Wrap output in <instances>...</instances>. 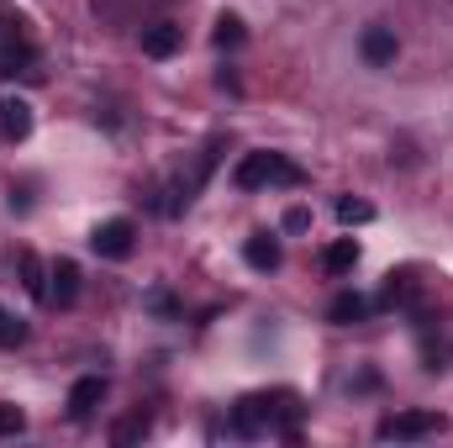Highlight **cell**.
Segmentation results:
<instances>
[{
    "mask_svg": "<svg viewBox=\"0 0 453 448\" xmlns=\"http://www.w3.org/2000/svg\"><path fill=\"white\" fill-rule=\"evenodd\" d=\"M296 412L301 406H280V396H242L237 406H232V433L237 438H264V433H274V422L285 417V433L296 438Z\"/></svg>",
    "mask_w": 453,
    "mask_h": 448,
    "instance_id": "obj_1",
    "label": "cell"
},
{
    "mask_svg": "<svg viewBox=\"0 0 453 448\" xmlns=\"http://www.w3.org/2000/svg\"><path fill=\"white\" fill-rule=\"evenodd\" d=\"M306 174L285 158V153H242V164H237V174H232V185L237 190H264V185H301Z\"/></svg>",
    "mask_w": 453,
    "mask_h": 448,
    "instance_id": "obj_2",
    "label": "cell"
},
{
    "mask_svg": "<svg viewBox=\"0 0 453 448\" xmlns=\"http://www.w3.org/2000/svg\"><path fill=\"white\" fill-rule=\"evenodd\" d=\"M374 433H380L385 444H390V438H406V444H411V438H433V433H443V417H438V412H395V417H385Z\"/></svg>",
    "mask_w": 453,
    "mask_h": 448,
    "instance_id": "obj_3",
    "label": "cell"
},
{
    "mask_svg": "<svg viewBox=\"0 0 453 448\" xmlns=\"http://www.w3.org/2000/svg\"><path fill=\"white\" fill-rule=\"evenodd\" d=\"M32 58H37V53H32V42H27V32H21V21L0 16V80H5V74H21Z\"/></svg>",
    "mask_w": 453,
    "mask_h": 448,
    "instance_id": "obj_4",
    "label": "cell"
},
{
    "mask_svg": "<svg viewBox=\"0 0 453 448\" xmlns=\"http://www.w3.org/2000/svg\"><path fill=\"white\" fill-rule=\"evenodd\" d=\"M132 243H137V227L127 222V217H111V222H101L90 232V248H96L101 259H127Z\"/></svg>",
    "mask_w": 453,
    "mask_h": 448,
    "instance_id": "obj_5",
    "label": "cell"
},
{
    "mask_svg": "<svg viewBox=\"0 0 453 448\" xmlns=\"http://www.w3.org/2000/svg\"><path fill=\"white\" fill-rule=\"evenodd\" d=\"M74 296H80V264L74 259L48 264V301L53 306H74Z\"/></svg>",
    "mask_w": 453,
    "mask_h": 448,
    "instance_id": "obj_6",
    "label": "cell"
},
{
    "mask_svg": "<svg viewBox=\"0 0 453 448\" xmlns=\"http://www.w3.org/2000/svg\"><path fill=\"white\" fill-rule=\"evenodd\" d=\"M101 401H106V380H101V375H85V380H74V390H69V417L85 422V417L101 412Z\"/></svg>",
    "mask_w": 453,
    "mask_h": 448,
    "instance_id": "obj_7",
    "label": "cell"
},
{
    "mask_svg": "<svg viewBox=\"0 0 453 448\" xmlns=\"http://www.w3.org/2000/svg\"><path fill=\"white\" fill-rule=\"evenodd\" d=\"M180 48H185V27H174V21L142 27V53H148V58H169V53H180Z\"/></svg>",
    "mask_w": 453,
    "mask_h": 448,
    "instance_id": "obj_8",
    "label": "cell"
},
{
    "mask_svg": "<svg viewBox=\"0 0 453 448\" xmlns=\"http://www.w3.org/2000/svg\"><path fill=\"white\" fill-rule=\"evenodd\" d=\"M358 53H364V64L385 69V64H395V53H401V37H395L390 27H369V32H364V42H358Z\"/></svg>",
    "mask_w": 453,
    "mask_h": 448,
    "instance_id": "obj_9",
    "label": "cell"
},
{
    "mask_svg": "<svg viewBox=\"0 0 453 448\" xmlns=\"http://www.w3.org/2000/svg\"><path fill=\"white\" fill-rule=\"evenodd\" d=\"M242 259H248V269H258V274H274L280 269V237H269V232H253L248 243H242Z\"/></svg>",
    "mask_w": 453,
    "mask_h": 448,
    "instance_id": "obj_10",
    "label": "cell"
},
{
    "mask_svg": "<svg viewBox=\"0 0 453 448\" xmlns=\"http://www.w3.org/2000/svg\"><path fill=\"white\" fill-rule=\"evenodd\" d=\"M417 269H390L385 274V290H380V306H411L417 301Z\"/></svg>",
    "mask_w": 453,
    "mask_h": 448,
    "instance_id": "obj_11",
    "label": "cell"
},
{
    "mask_svg": "<svg viewBox=\"0 0 453 448\" xmlns=\"http://www.w3.org/2000/svg\"><path fill=\"white\" fill-rule=\"evenodd\" d=\"M27 132H32V106H27V101H16V96H11V101H0V137H5V143H21Z\"/></svg>",
    "mask_w": 453,
    "mask_h": 448,
    "instance_id": "obj_12",
    "label": "cell"
},
{
    "mask_svg": "<svg viewBox=\"0 0 453 448\" xmlns=\"http://www.w3.org/2000/svg\"><path fill=\"white\" fill-rule=\"evenodd\" d=\"M327 317H333L338 328H353V322H364V317H369V301H364L358 290H338V296H333V306H327Z\"/></svg>",
    "mask_w": 453,
    "mask_h": 448,
    "instance_id": "obj_13",
    "label": "cell"
},
{
    "mask_svg": "<svg viewBox=\"0 0 453 448\" xmlns=\"http://www.w3.org/2000/svg\"><path fill=\"white\" fill-rule=\"evenodd\" d=\"M322 269H327V274H353V269H358V243H353V237H338V243L322 253Z\"/></svg>",
    "mask_w": 453,
    "mask_h": 448,
    "instance_id": "obj_14",
    "label": "cell"
},
{
    "mask_svg": "<svg viewBox=\"0 0 453 448\" xmlns=\"http://www.w3.org/2000/svg\"><path fill=\"white\" fill-rule=\"evenodd\" d=\"M16 264H21V274H27V280H21V285H27V290H32V296H37V301H48V269H42V264H37V253H21V259H16Z\"/></svg>",
    "mask_w": 453,
    "mask_h": 448,
    "instance_id": "obj_15",
    "label": "cell"
},
{
    "mask_svg": "<svg viewBox=\"0 0 453 448\" xmlns=\"http://www.w3.org/2000/svg\"><path fill=\"white\" fill-rule=\"evenodd\" d=\"M242 37H248V32H242V16L222 11V16H217V32H211V42H217V48H237Z\"/></svg>",
    "mask_w": 453,
    "mask_h": 448,
    "instance_id": "obj_16",
    "label": "cell"
},
{
    "mask_svg": "<svg viewBox=\"0 0 453 448\" xmlns=\"http://www.w3.org/2000/svg\"><path fill=\"white\" fill-rule=\"evenodd\" d=\"M21 343H27V322L0 306V348H21Z\"/></svg>",
    "mask_w": 453,
    "mask_h": 448,
    "instance_id": "obj_17",
    "label": "cell"
},
{
    "mask_svg": "<svg viewBox=\"0 0 453 448\" xmlns=\"http://www.w3.org/2000/svg\"><path fill=\"white\" fill-rule=\"evenodd\" d=\"M338 217H342L348 227L374 222V206H369V201H353V196H342V201H338Z\"/></svg>",
    "mask_w": 453,
    "mask_h": 448,
    "instance_id": "obj_18",
    "label": "cell"
},
{
    "mask_svg": "<svg viewBox=\"0 0 453 448\" xmlns=\"http://www.w3.org/2000/svg\"><path fill=\"white\" fill-rule=\"evenodd\" d=\"M148 428H153V422H148V417H127V422H116V444H137V438H148Z\"/></svg>",
    "mask_w": 453,
    "mask_h": 448,
    "instance_id": "obj_19",
    "label": "cell"
},
{
    "mask_svg": "<svg viewBox=\"0 0 453 448\" xmlns=\"http://www.w3.org/2000/svg\"><path fill=\"white\" fill-rule=\"evenodd\" d=\"M27 433V412L21 406H0V438H16Z\"/></svg>",
    "mask_w": 453,
    "mask_h": 448,
    "instance_id": "obj_20",
    "label": "cell"
},
{
    "mask_svg": "<svg viewBox=\"0 0 453 448\" xmlns=\"http://www.w3.org/2000/svg\"><path fill=\"white\" fill-rule=\"evenodd\" d=\"M306 227H311V212L306 206H290L285 212V232H306Z\"/></svg>",
    "mask_w": 453,
    "mask_h": 448,
    "instance_id": "obj_21",
    "label": "cell"
}]
</instances>
